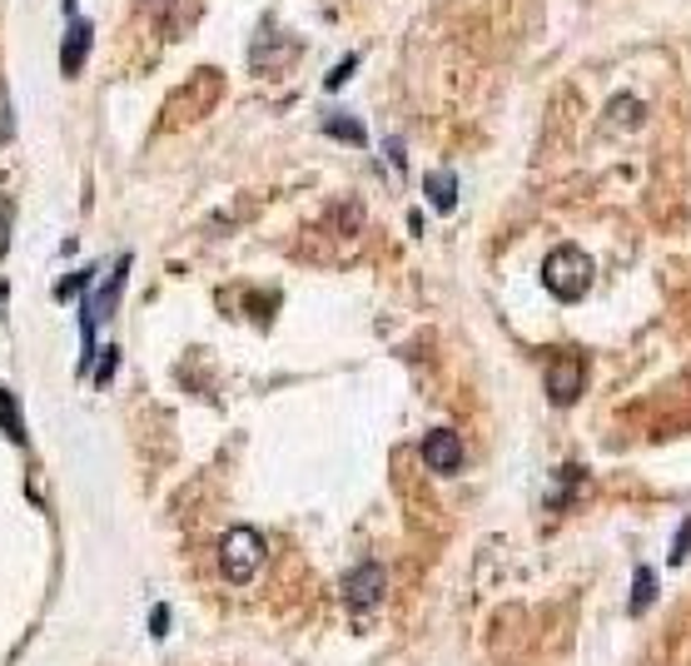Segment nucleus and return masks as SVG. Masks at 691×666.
<instances>
[{
    "label": "nucleus",
    "instance_id": "obj_6",
    "mask_svg": "<svg viewBox=\"0 0 691 666\" xmlns=\"http://www.w3.org/2000/svg\"><path fill=\"white\" fill-rule=\"evenodd\" d=\"M90 41H95V25H90V21H70L66 45H60V76L76 80L80 70H85V60H90Z\"/></svg>",
    "mask_w": 691,
    "mask_h": 666
},
{
    "label": "nucleus",
    "instance_id": "obj_4",
    "mask_svg": "<svg viewBox=\"0 0 691 666\" xmlns=\"http://www.w3.org/2000/svg\"><path fill=\"white\" fill-rule=\"evenodd\" d=\"M423 462H428L433 473H458L463 468V443H458L453 428H433L428 438H423Z\"/></svg>",
    "mask_w": 691,
    "mask_h": 666
},
{
    "label": "nucleus",
    "instance_id": "obj_18",
    "mask_svg": "<svg viewBox=\"0 0 691 666\" xmlns=\"http://www.w3.org/2000/svg\"><path fill=\"white\" fill-rule=\"evenodd\" d=\"M145 5H150V11H164V5H174V0H145Z\"/></svg>",
    "mask_w": 691,
    "mask_h": 666
},
{
    "label": "nucleus",
    "instance_id": "obj_11",
    "mask_svg": "<svg viewBox=\"0 0 691 666\" xmlns=\"http://www.w3.org/2000/svg\"><path fill=\"white\" fill-rule=\"evenodd\" d=\"M90 294V269L85 274H70V279H60V289H55V299L70 303V299H85Z\"/></svg>",
    "mask_w": 691,
    "mask_h": 666
},
{
    "label": "nucleus",
    "instance_id": "obj_19",
    "mask_svg": "<svg viewBox=\"0 0 691 666\" xmlns=\"http://www.w3.org/2000/svg\"><path fill=\"white\" fill-rule=\"evenodd\" d=\"M0 313H5V284H0Z\"/></svg>",
    "mask_w": 691,
    "mask_h": 666
},
{
    "label": "nucleus",
    "instance_id": "obj_7",
    "mask_svg": "<svg viewBox=\"0 0 691 666\" xmlns=\"http://www.w3.org/2000/svg\"><path fill=\"white\" fill-rule=\"evenodd\" d=\"M423 194H428V205L438 209V215H448V209L458 205V180H453V170H433L428 180H423Z\"/></svg>",
    "mask_w": 691,
    "mask_h": 666
},
{
    "label": "nucleus",
    "instance_id": "obj_12",
    "mask_svg": "<svg viewBox=\"0 0 691 666\" xmlns=\"http://www.w3.org/2000/svg\"><path fill=\"white\" fill-rule=\"evenodd\" d=\"M354 70H358V55H344V60H338L334 70H329V80H324V85H329V90H344Z\"/></svg>",
    "mask_w": 691,
    "mask_h": 666
},
{
    "label": "nucleus",
    "instance_id": "obj_15",
    "mask_svg": "<svg viewBox=\"0 0 691 666\" xmlns=\"http://www.w3.org/2000/svg\"><path fill=\"white\" fill-rule=\"evenodd\" d=\"M11 140V100H5V85H0V145Z\"/></svg>",
    "mask_w": 691,
    "mask_h": 666
},
{
    "label": "nucleus",
    "instance_id": "obj_1",
    "mask_svg": "<svg viewBox=\"0 0 691 666\" xmlns=\"http://www.w3.org/2000/svg\"><path fill=\"white\" fill-rule=\"evenodd\" d=\"M592 279H597L592 259H587L577 244H557L548 259H542V284H548V294L562 303L583 299V294L592 289Z\"/></svg>",
    "mask_w": 691,
    "mask_h": 666
},
{
    "label": "nucleus",
    "instance_id": "obj_8",
    "mask_svg": "<svg viewBox=\"0 0 691 666\" xmlns=\"http://www.w3.org/2000/svg\"><path fill=\"white\" fill-rule=\"evenodd\" d=\"M0 433H5L15 448H25V443H31V433H25V418H21V403H15L11 388H0Z\"/></svg>",
    "mask_w": 691,
    "mask_h": 666
},
{
    "label": "nucleus",
    "instance_id": "obj_14",
    "mask_svg": "<svg viewBox=\"0 0 691 666\" xmlns=\"http://www.w3.org/2000/svg\"><path fill=\"white\" fill-rule=\"evenodd\" d=\"M691 552V517L681 523V532H677V542H671V562H681Z\"/></svg>",
    "mask_w": 691,
    "mask_h": 666
},
{
    "label": "nucleus",
    "instance_id": "obj_10",
    "mask_svg": "<svg viewBox=\"0 0 691 666\" xmlns=\"http://www.w3.org/2000/svg\"><path fill=\"white\" fill-rule=\"evenodd\" d=\"M652 597H657V572L637 567V572H632V612H647Z\"/></svg>",
    "mask_w": 691,
    "mask_h": 666
},
{
    "label": "nucleus",
    "instance_id": "obj_20",
    "mask_svg": "<svg viewBox=\"0 0 691 666\" xmlns=\"http://www.w3.org/2000/svg\"><path fill=\"white\" fill-rule=\"evenodd\" d=\"M66 11H76V0H66Z\"/></svg>",
    "mask_w": 691,
    "mask_h": 666
},
{
    "label": "nucleus",
    "instance_id": "obj_13",
    "mask_svg": "<svg viewBox=\"0 0 691 666\" xmlns=\"http://www.w3.org/2000/svg\"><path fill=\"white\" fill-rule=\"evenodd\" d=\"M115 368H119V348H105V354H100V364H95V383H100V388H110Z\"/></svg>",
    "mask_w": 691,
    "mask_h": 666
},
{
    "label": "nucleus",
    "instance_id": "obj_9",
    "mask_svg": "<svg viewBox=\"0 0 691 666\" xmlns=\"http://www.w3.org/2000/svg\"><path fill=\"white\" fill-rule=\"evenodd\" d=\"M324 135H334V140H344V145H364L368 140L364 125H358L354 115H329L324 119Z\"/></svg>",
    "mask_w": 691,
    "mask_h": 666
},
{
    "label": "nucleus",
    "instance_id": "obj_17",
    "mask_svg": "<svg viewBox=\"0 0 691 666\" xmlns=\"http://www.w3.org/2000/svg\"><path fill=\"white\" fill-rule=\"evenodd\" d=\"M5 249H11V209L0 205V259H5Z\"/></svg>",
    "mask_w": 691,
    "mask_h": 666
},
{
    "label": "nucleus",
    "instance_id": "obj_3",
    "mask_svg": "<svg viewBox=\"0 0 691 666\" xmlns=\"http://www.w3.org/2000/svg\"><path fill=\"white\" fill-rule=\"evenodd\" d=\"M383 592H389V572L379 567V562H364V567H354L344 577V602L348 612H373V607L383 602Z\"/></svg>",
    "mask_w": 691,
    "mask_h": 666
},
{
    "label": "nucleus",
    "instance_id": "obj_5",
    "mask_svg": "<svg viewBox=\"0 0 691 666\" xmlns=\"http://www.w3.org/2000/svg\"><path fill=\"white\" fill-rule=\"evenodd\" d=\"M577 393H583V358H557L548 368V398L557 409H567V403H577Z\"/></svg>",
    "mask_w": 691,
    "mask_h": 666
},
{
    "label": "nucleus",
    "instance_id": "obj_16",
    "mask_svg": "<svg viewBox=\"0 0 691 666\" xmlns=\"http://www.w3.org/2000/svg\"><path fill=\"white\" fill-rule=\"evenodd\" d=\"M170 632V607H154L150 612V636H164Z\"/></svg>",
    "mask_w": 691,
    "mask_h": 666
},
{
    "label": "nucleus",
    "instance_id": "obj_2",
    "mask_svg": "<svg viewBox=\"0 0 691 666\" xmlns=\"http://www.w3.org/2000/svg\"><path fill=\"white\" fill-rule=\"evenodd\" d=\"M264 562H269V548H264L260 532L254 527H229L224 542H219V572L229 582H254L264 572Z\"/></svg>",
    "mask_w": 691,
    "mask_h": 666
}]
</instances>
